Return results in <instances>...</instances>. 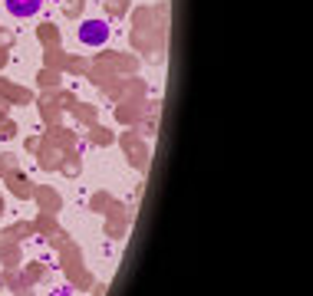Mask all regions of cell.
<instances>
[{
	"instance_id": "cell-2",
	"label": "cell",
	"mask_w": 313,
	"mask_h": 296,
	"mask_svg": "<svg viewBox=\"0 0 313 296\" xmlns=\"http://www.w3.org/2000/svg\"><path fill=\"white\" fill-rule=\"evenodd\" d=\"M40 7H43V0H7V10H10L13 17H20V20L36 17V13H40Z\"/></svg>"
},
{
	"instance_id": "cell-3",
	"label": "cell",
	"mask_w": 313,
	"mask_h": 296,
	"mask_svg": "<svg viewBox=\"0 0 313 296\" xmlns=\"http://www.w3.org/2000/svg\"><path fill=\"white\" fill-rule=\"evenodd\" d=\"M53 296H69V290H59V293H53Z\"/></svg>"
},
{
	"instance_id": "cell-1",
	"label": "cell",
	"mask_w": 313,
	"mask_h": 296,
	"mask_svg": "<svg viewBox=\"0 0 313 296\" xmlns=\"http://www.w3.org/2000/svg\"><path fill=\"white\" fill-rule=\"evenodd\" d=\"M76 36L83 46H106L109 43V23L106 20H83Z\"/></svg>"
}]
</instances>
